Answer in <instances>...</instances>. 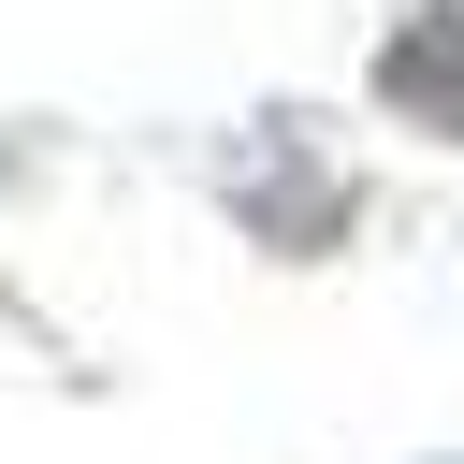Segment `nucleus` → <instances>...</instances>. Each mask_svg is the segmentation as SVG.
Returning <instances> with one entry per match:
<instances>
[{
  "label": "nucleus",
  "instance_id": "2",
  "mask_svg": "<svg viewBox=\"0 0 464 464\" xmlns=\"http://www.w3.org/2000/svg\"><path fill=\"white\" fill-rule=\"evenodd\" d=\"M362 102L420 145H464V0H406L362 58Z\"/></svg>",
  "mask_w": 464,
  "mask_h": 464
},
{
  "label": "nucleus",
  "instance_id": "3",
  "mask_svg": "<svg viewBox=\"0 0 464 464\" xmlns=\"http://www.w3.org/2000/svg\"><path fill=\"white\" fill-rule=\"evenodd\" d=\"M0 174H14V145H0Z\"/></svg>",
  "mask_w": 464,
  "mask_h": 464
},
{
  "label": "nucleus",
  "instance_id": "4",
  "mask_svg": "<svg viewBox=\"0 0 464 464\" xmlns=\"http://www.w3.org/2000/svg\"><path fill=\"white\" fill-rule=\"evenodd\" d=\"M435 464H464V450H435Z\"/></svg>",
  "mask_w": 464,
  "mask_h": 464
},
{
  "label": "nucleus",
  "instance_id": "1",
  "mask_svg": "<svg viewBox=\"0 0 464 464\" xmlns=\"http://www.w3.org/2000/svg\"><path fill=\"white\" fill-rule=\"evenodd\" d=\"M218 203H232V232H246V246H276V261H334V246H348V218H362V188L319 160V130H304V116L232 130Z\"/></svg>",
  "mask_w": 464,
  "mask_h": 464
}]
</instances>
